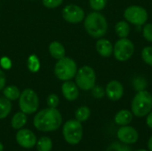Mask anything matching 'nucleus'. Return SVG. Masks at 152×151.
Returning <instances> with one entry per match:
<instances>
[{
	"instance_id": "f257e3e1",
	"label": "nucleus",
	"mask_w": 152,
	"mask_h": 151,
	"mask_svg": "<svg viewBox=\"0 0 152 151\" xmlns=\"http://www.w3.org/2000/svg\"><path fill=\"white\" fill-rule=\"evenodd\" d=\"M62 117L55 108H47L39 111L33 119L34 126L41 132H53L60 128Z\"/></svg>"
},
{
	"instance_id": "f03ea898",
	"label": "nucleus",
	"mask_w": 152,
	"mask_h": 151,
	"mask_svg": "<svg viewBox=\"0 0 152 151\" xmlns=\"http://www.w3.org/2000/svg\"><path fill=\"white\" fill-rule=\"evenodd\" d=\"M86 32L94 38H101L103 36L108 29V23L106 18L98 12L89 13L84 22Z\"/></svg>"
},
{
	"instance_id": "7ed1b4c3",
	"label": "nucleus",
	"mask_w": 152,
	"mask_h": 151,
	"mask_svg": "<svg viewBox=\"0 0 152 151\" xmlns=\"http://www.w3.org/2000/svg\"><path fill=\"white\" fill-rule=\"evenodd\" d=\"M132 113L137 117H146L152 110V95L147 91H140L134 97L131 104Z\"/></svg>"
},
{
	"instance_id": "20e7f679",
	"label": "nucleus",
	"mask_w": 152,
	"mask_h": 151,
	"mask_svg": "<svg viewBox=\"0 0 152 151\" xmlns=\"http://www.w3.org/2000/svg\"><path fill=\"white\" fill-rule=\"evenodd\" d=\"M77 71L76 62L68 57H63L59 60L54 67V73L56 77L62 81H68L72 79Z\"/></svg>"
},
{
	"instance_id": "39448f33",
	"label": "nucleus",
	"mask_w": 152,
	"mask_h": 151,
	"mask_svg": "<svg viewBox=\"0 0 152 151\" xmlns=\"http://www.w3.org/2000/svg\"><path fill=\"white\" fill-rule=\"evenodd\" d=\"M62 133L65 141L70 145L78 144L83 137V127L81 122L76 120L67 121L62 129Z\"/></svg>"
},
{
	"instance_id": "423d86ee",
	"label": "nucleus",
	"mask_w": 152,
	"mask_h": 151,
	"mask_svg": "<svg viewBox=\"0 0 152 151\" xmlns=\"http://www.w3.org/2000/svg\"><path fill=\"white\" fill-rule=\"evenodd\" d=\"M96 75L93 68L89 66H84L77 71L76 74V84L77 85L84 90L89 91L95 85Z\"/></svg>"
},
{
	"instance_id": "0eeeda50",
	"label": "nucleus",
	"mask_w": 152,
	"mask_h": 151,
	"mask_svg": "<svg viewBox=\"0 0 152 151\" xmlns=\"http://www.w3.org/2000/svg\"><path fill=\"white\" fill-rule=\"evenodd\" d=\"M39 100L37 93L32 89H25L19 97V106L25 114H32L37 111Z\"/></svg>"
},
{
	"instance_id": "6e6552de",
	"label": "nucleus",
	"mask_w": 152,
	"mask_h": 151,
	"mask_svg": "<svg viewBox=\"0 0 152 151\" xmlns=\"http://www.w3.org/2000/svg\"><path fill=\"white\" fill-rule=\"evenodd\" d=\"M134 52V45L128 38H120L118 40L113 48L115 58L119 61H126L129 60Z\"/></svg>"
},
{
	"instance_id": "1a4fd4ad",
	"label": "nucleus",
	"mask_w": 152,
	"mask_h": 151,
	"mask_svg": "<svg viewBox=\"0 0 152 151\" xmlns=\"http://www.w3.org/2000/svg\"><path fill=\"white\" fill-rule=\"evenodd\" d=\"M124 17L128 22L134 25L141 26L145 24V22L147 21L148 12L142 6L131 5L125 10Z\"/></svg>"
},
{
	"instance_id": "9d476101",
	"label": "nucleus",
	"mask_w": 152,
	"mask_h": 151,
	"mask_svg": "<svg viewBox=\"0 0 152 151\" xmlns=\"http://www.w3.org/2000/svg\"><path fill=\"white\" fill-rule=\"evenodd\" d=\"M62 16L66 21L72 24H77L84 20L85 12L78 5L68 4L62 10Z\"/></svg>"
},
{
	"instance_id": "9b49d317",
	"label": "nucleus",
	"mask_w": 152,
	"mask_h": 151,
	"mask_svg": "<svg viewBox=\"0 0 152 151\" xmlns=\"http://www.w3.org/2000/svg\"><path fill=\"white\" fill-rule=\"evenodd\" d=\"M15 138L18 144L24 149H32L37 142L36 134L28 129H19Z\"/></svg>"
},
{
	"instance_id": "f8f14e48",
	"label": "nucleus",
	"mask_w": 152,
	"mask_h": 151,
	"mask_svg": "<svg viewBox=\"0 0 152 151\" xmlns=\"http://www.w3.org/2000/svg\"><path fill=\"white\" fill-rule=\"evenodd\" d=\"M117 136L119 142L126 145L136 143L139 140V133L136 129L129 125L121 126L118 130Z\"/></svg>"
},
{
	"instance_id": "ddd939ff",
	"label": "nucleus",
	"mask_w": 152,
	"mask_h": 151,
	"mask_svg": "<svg viewBox=\"0 0 152 151\" xmlns=\"http://www.w3.org/2000/svg\"><path fill=\"white\" fill-rule=\"evenodd\" d=\"M105 93L108 98L113 101H117L123 97L124 94V87L120 82L118 80H112L108 83L105 90Z\"/></svg>"
},
{
	"instance_id": "4468645a",
	"label": "nucleus",
	"mask_w": 152,
	"mask_h": 151,
	"mask_svg": "<svg viewBox=\"0 0 152 151\" xmlns=\"http://www.w3.org/2000/svg\"><path fill=\"white\" fill-rule=\"evenodd\" d=\"M61 92L63 96L69 101H73L78 98L79 92L77 84L73 83L72 81H65L61 86Z\"/></svg>"
},
{
	"instance_id": "2eb2a0df",
	"label": "nucleus",
	"mask_w": 152,
	"mask_h": 151,
	"mask_svg": "<svg viewBox=\"0 0 152 151\" xmlns=\"http://www.w3.org/2000/svg\"><path fill=\"white\" fill-rule=\"evenodd\" d=\"M96 50L102 57H110L113 53V46L108 39L100 38L96 43Z\"/></svg>"
},
{
	"instance_id": "dca6fc26",
	"label": "nucleus",
	"mask_w": 152,
	"mask_h": 151,
	"mask_svg": "<svg viewBox=\"0 0 152 151\" xmlns=\"http://www.w3.org/2000/svg\"><path fill=\"white\" fill-rule=\"evenodd\" d=\"M114 120L115 123L118 125H128L133 120V113L128 109H122L116 114Z\"/></svg>"
},
{
	"instance_id": "f3484780",
	"label": "nucleus",
	"mask_w": 152,
	"mask_h": 151,
	"mask_svg": "<svg viewBox=\"0 0 152 151\" xmlns=\"http://www.w3.org/2000/svg\"><path fill=\"white\" fill-rule=\"evenodd\" d=\"M49 52L52 57L56 60H61L63 57H65V48L61 43L57 41H54L50 44Z\"/></svg>"
},
{
	"instance_id": "a211bd4d",
	"label": "nucleus",
	"mask_w": 152,
	"mask_h": 151,
	"mask_svg": "<svg viewBox=\"0 0 152 151\" xmlns=\"http://www.w3.org/2000/svg\"><path fill=\"white\" fill-rule=\"evenodd\" d=\"M27 123V116L24 112H17L12 118V127L13 129H21Z\"/></svg>"
},
{
	"instance_id": "6ab92c4d",
	"label": "nucleus",
	"mask_w": 152,
	"mask_h": 151,
	"mask_svg": "<svg viewBox=\"0 0 152 151\" xmlns=\"http://www.w3.org/2000/svg\"><path fill=\"white\" fill-rule=\"evenodd\" d=\"M115 30L120 38H126L128 36L130 33V25L128 24V22L125 20H121L116 24Z\"/></svg>"
},
{
	"instance_id": "aec40b11",
	"label": "nucleus",
	"mask_w": 152,
	"mask_h": 151,
	"mask_svg": "<svg viewBox=\"0 0 152 151\" xmlns=\"http://www.w3.org/2000/svg\"><path fill=\"white\" fill-rule=\"evenodd\" d=\"M12 109V103L7 98H0V119L5 118Z\"/></svg>"
},
{
	"instance_id": "412c9836",
	"label": "nucleus",
	"mask_w": 152,
	"mask_h": 151,
	"mask_svg": "<svg viewBox=\"0 0 152 151\" xmlns=\"http://www.w3.org/2000/svg\"><path fill=\"white\" fill-rule=\"evenodd\" d=\"M37 151H51L53 148V142L49 137L43 136L37 142Z\"/></svg>"
},
{
	"instance_id": "4be33fe9",
	"label": "nucleus",
	"mask_w": 152,
	"mask_h": 151,
	"mask_svg": "<svg viewBox=\"0 0 152 151\" xmlns=\"http://www.w3.org/2000/svg\"><path fill=\"white\" fill-rule=\"evenodd\" d=\"M4 95L10 101H14L18 99L20 95V90L14 85H9L4 89Z\"/></svg>"
},
{
	"instance_id": "5701e85b",
	"label": "nucleus",
	"mask_w": 152,
	"mask_h": 151,
	"mask_svg": "<svg viewBox=\"0 0 152 151\" xmlns=\"http://www.w3.org/2000/svg\"><path fill=\"white\" fill-rule=\"evenodd\" d=\"M91 115V110L86 106H82L78 108L76 111V119L79 122H86Z\"/></svg>"
},
{
	"instance_id": "b1692460",
	"label": "nucleus",
	"mask_w": 152,
	"mask_h": 151,
	"mask_svg": "<svg viewBox=\"0 0 152 151\" xmlns=\"http://www.w3.org/2000/svg\"><path fill=\"white\" fill-rule=\"evenodd\" d=\"M133 85H134V89L137 92L144 91L145 88L147 87V81H146V79L143 77L138 76V77H136L134 78V80H133Z\"/></svg>"
},
{
	"instance_id": "393cba45",
	"label": "nucleus",
	"mask_w": 152,
	"mask_h": 151,
	"mask_svg": "<svg viewBox=\"0 0 152 151\" xmlns=\"http://www.w3.org/2000/svg\"><path fill=\"white\" fill-rule=\"evenodd\" d=\"M106 151H132L131 149L125 143H122L121 142H115L111 143L108 148Z\"/></svg>"
},
{
	"instance_id": "a878e982",
	"label": "nucleus",
	"mask_w": 152,
	"mask_h": 151,
	"mask_svg": "<svg viewBox=\"0 0 152 151\" xmlns=\"http://www.w3.org/2000/svg\"><path fill=\"white\" fill-rule=\"evenodd\" d=\"M142 58L146 64L152 66V46H146L142 49Z\"/></svg>"
},
{
	"instance_id": "bb28decb",
	"label": "nucleus",
	"mask_w": 152,
	"mask_h": 151,
	"mask_svg": "<svg viewBox=\"0 0 152 151\" xmlns=\"http://www.w3.org/2000/svg\"><path fill=\"white\" fill-rule=\"evenodd\" d=\"M28 66L29 70L32 72H37L39 69L40 62L36 55H34V54L30 55V57L28 58Z\"/></svg>"
},
{
	"instance_id": "cd10ccee",
	"label": "nucleus",
	"mask_w": 152,
	"mask_h": 151,
	"mask_svg": "<svg viewBox=\"0 0 152 151\" xmlns=\"http://www.w3.org/2000/svg\"><path fill=\"white\" fill-rule=\"evenodd\" d=\"M90 6L95 12H99L104 9L107 4V0H89Z\"/></svg>"
},
{
	"instance_id": "c85d7f7f",
	"label": "nucleus",
	"mask_w": 152,
	"mask_h": 151,
	"mask_svg": "<svg viewBox=\"0 0 152 151\" xmlns=\"http://www.w3.org/2000/svg\"><path fill=\"white\" fill-rule=\"evenodd\" d=\"M142 34L144 38L149 41L152 42V24L151 23H148L146 25H144V28L142 29Z\"/></svg>"
},
{
	"instance_id": "c756f323",
	"label": "nucleus",
	"mask_w": 152,
	"mask_h": 151,
	"mask_svg": "<svg viewBox=\"0 0 152 151\" xmlns=\"http://www.w3.org/2000/svg\"><path fill=\"white\" fill-rule=\"evenodd\" d=\"M92 94L96 99H102L104 96V94H105V91H104V89L102 86L94 85L92 88Z\"/></svg>"
},
{
	"instance_id": "7c9ffc66",
	"label": "nucleus",
	"mask_w": 152,
	"mask_h": 151,
	"mask_svg": "<svg viewBox=\"0 0 152 151\" xmlns=\"http://www.w3.org/2000/svg\"><path fill=\"white\" fill-rule=\"evenodd\" d=\"M47 105L49 108H56L59 105V98L56 94H50L47 98Z\"/></svg>"
},
{
	"instance_id": "2f4dec72",
	"label": "nucleus",
	"mask_w": 152,
	"mask_h": 151,
	"mask_svg": "<svg viewBox=\"0 0 152 151\" xmlns=\"http://www.w3.org/2000/svg\"><path fill=\"white\" fill-rule=\"evenodd\" d=\"M43 4L47 8H55L61 4L63 0H42Z\"/></svg>"
},
{
	"instance_id": "473e14b6",
	"label": "nucleus",
	"mask_w": 152,
	"mask_h": 151,
	"mask_svg": "<svg viewBox=\"0 0 152 151\" xmlns=\"http://www.w3.org/2000/svg\"><path fill=\"white\" fill-rule=\"evenodd\" d=\"M0 63H1V66L4 68V69H10L11 68V65H12V62L11 61L6 58V57H3L0 61Z\"/></svg>"
},
{
	"instance_id": "72a5a7b5",
	"label": "nucleus",
	"mask_w": 152,
	"mask_h": 151,
	"mask_svg": "<svg viewBox=\"0 0 152 151\" xmlns=\"http://www.w3.org/2000/svg\"><path fill=\"white\" fill-rule=\"evenodd\" d=\"M5 82H6L5 75H4V73L0 69V90H2V89L5 86Z\"/></svg>"
},
{
	"instance_id": "f704fd0d",
	"label": "nucleus",
	"mask_w": 152,
	"mask_h": 151,
	"mask_svg": "<svg viewBox=\"0 0 152 151\" xmlns=\"http://www.w3.org/2000/svg\"><path fill=\"white\" fill-rule=\"evenodd\" d=\"M146 124H147V125H148L151 129H152V111H151V112L147 115Z\"/></svg>"
},
{
	"instance_id": "c9c22d12",
	"label": "nucleus",
	"mask_w": 152,
	"mask_h": 151,
	"mask_svg": "<svg viewBox=\"0 0 152 151\" xmlns=\"http://www.w3.org/2000/svg\"><path fill=\"white\" fill-rule=\"evenodd\" d=\"M148 149H149V151H152V135L148 141Z\"/></svg>"
},
{
	"instance_id": "e433bc0d",
	"label": "nucleus",
	"mask_w": 152,
	"mask_h": 151,
	"mask_svg": "<svg viewBox=\"0 0 152 151\" xmlns=\"http://www.w3.org/2000/svg\"><path fill=\"white\" fill-rule=\"evenodd\" d=\"M4 150V145L0 142V151Z\"/></svg>"
},
{
	"instance_id": "4c0bfd02",
	"label": "nucleus",
	"mask_w": 152,
	"mask_h": 151,
	"mask_svg": "<svg viewBox=\"0 0 152 151\" xmlns=\"http://www.w3.org/2000/svg\"><path fill=\"white\" fill-rule=\"evenodd\" d=\"M135 151H149V150H144V149H142V150H135Z\"/></svg>"
}]
</instances>
